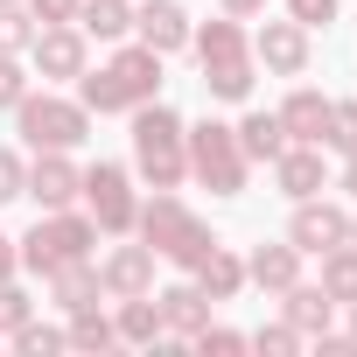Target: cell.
Returning <instances> with one entry per match:
<instances>
[{
    "label": "cell",
    "instance_id": "6da1fadb",
    "mask_svg": "<svg viewBox=\"0 0 357 357\" xmlns=\"http://www.w3.org/2000/svg\"><path fill=\"white\" fill-rule=\"evenodd\" d=\"M161 63H168V56H154L147 43H119V50H112V63H98V70H84V77H77L84 112H91V119H105V112H133V105L161 98Z\"/></svg>",
    "mask_w": 357,
    "mask_h": 357
},
{
    "label": "cell",
    "instance_id": "7a4b0ae2",
    "mask_svg": "<svg viewBox=\"0 0 357 357\" xmlns=\"http://www.w3.org/2000/svg\"><path fill=\"white\" fill-rule=\"evenodd\" d=\"M126 119H133V175H140L147 190H183L190 183V147H183L190 119L175 112V105H161V98L133 105Z\"/></svg>",
    "mask_w": 357,
    "mask_h": 357
},
{
    "label": "cell",
    "instance_id": "3957f363",
    "mask_svg": "<svg viewBox=\"0 0 357 357\" xmlns=\"http://www.w3.org/2000/svg\"><path fill=\"white\" fill-rule=\"evenodd\" d=\"M133 238H147L154 245V259H168V266H197L211 245H218V231L183 204V197H175V190H154L147 204H140V218H133Z\"/></svg>",
    "mask_w": 357,
    "mask_h": 357
},
{
    "label": "cell",
    "instance_id": "277c9868",
    "mask_svg": "<svg viewBox=\"0 0 357 357\" xmlns=\"http://www.w3.org/2000/svg\"><path fill=\"white\" fill-rule=\"evenodd\" d=\"M98 225H91V211H77V204H63V211H43L36 218V231L29 238H15V252H22V273H36V280H50L63 259H98Z\"/></svg>",
    "mask_w": 357,
    "mask_h": 357
},
{
    "label": "cell",
    "instance_id": "5b68a950",
    "mask_svg": "<svg viewBox=\"0 0 357 357\" xmlns=\"http://www.w3.org/2000/svg\"><path fill=\"white\" fill-rule=\"evenodd\" d=\"M183 147H190V175H197L211 197H245L252 161H245V147H238V133H231L225 119H197V126L183 133Z\"/></svg>",
    "mask_w": 357,
    "mask_h": 357
},
{
    "label": "cell",
    "instance_id": "8992f818",
    "mask_svg": "<svg viewBox=\"0 0 357 357\" xmlns=\"http://www.w3.org/2000/svg\"><path fill=\"white\" fill-rule=\"evenodd\" d=\"M15 133L43 154V147H84L91 140V112H84V98H63V91H36L29 84V98L15 105Z\"/></svg>",
    "mask_w": 357,
    "mask_h": 357
},
{
    "label": "cell",
    "instance_id": "52a82bcc",
    "mask_svg": "<svg viewBox=\"0 0 357 357\" xmlns=\"http://www.w3.org/2000/svg\"><path fill=\"white\" fill-rule=\"evenodd\" d=\"M77 204L91 211V225L105 238H133V218H140V190H133V168L126 161H91L84 168V190Z\"/></svg>",
    "mask_w": 357,
    "mask_h": 357
},
{
    "label": "cell",
    "instance_id": "ba28073f",
    "mask_svg": "<svg viewBox=\"0 0 357 357\" xmlns=\"http://www.w3.org/2000/svg\"><path fill=\"white\" fill-rule=\"evenodd\" d=\"M29 70L50 77V84H77V77L91 70V36H84L77 22L36 29V43H29Z\"/></svg>",
    "mask_w": 357,
    "mask_h": 357
},
{
    "label": "cell",
    "instance_id": "9c48e42d",
    "mask_svg": "<svg viewBox=\"0 0 357 357\" xmlns=\"http://www.w3.org/2000/svg\"><path fill=\"white\" fill-rule=\"evenodd\" d=\"M308 56H315V43H308V29L301 22H266L259 15V29H252V63L266 70V77H308Z\"/></svg>",
    "mask_w": 357,
    "mask_h": 357
},
{
    "label": "cell",
    "instance_id": "30bf717a",
    "mask_svg": "<svg viewBox=\"0 0 357 357\" xmlns=\"http://www.w3.org/2000/svg\"><path fill=\"white\" fill-rule=\"evenodd\" d=\"M350 238V211L343 204H329V197H301L294 204V218H287V245L308 259V252H329V245H343Z\"/></svg>",
    "mask_w": 357,
    "mask_h": 357
},
{
    "label": "cell",
    "instance_id": "8fae6325",
    "mask_svg": "<svg viewBox=\"0 0 357 357\" xmlns=\"http://www.w3.org/2000/svg\"><path fill=\"white\" fill-rule=\"evenodd\" d=\"M77 190H84V168L70 161V147H43L29 161L22 197H36V211H63V204H77Z\"/></svg>",
    "mask_w": 357,
    "mask_h": 357
},
{
    "label": "cell",
    "instance_id": "7c38bea8",
    "mask_svg": "<svg viewBox=\"0 0 357 357\" xmlns=\"http://www.w3.org/2000/svg\"><path fill=\"white\" fill-rule=\"evenodd\" d=\"M98 287H105V301H126V294H154V245L147 238H119L105 259H98Z\"/></svg>",
    "mask_w": 357,
    "mask_h": 357
},
{
    "label": "cell",
    "instance_id": "4fadbf2b",
    "mask_svg": "<svg viewBox=\"0 0 357 357\" xmlns=\"http://www.w3.org/2000/svg\"><path fill=\"white\" fill-rule=\"evenodd\" d=\"M133 43H147L154 56L190 50V8L183 0H133Z\"/></svg>",
    "mask_w": 357,
    "mask_h": 357
},
{
    "label": "cell",
    "instance_id": "5bb4252c",
    "mask_svg": "<svg viewBox=\"0 0 357 357\" xmlns=\"http://www.w3.org/2000/svg\"><path fill=\"white\" fill-rule=\"evenodd\" d=\"M273 190L287 197V204H301V197H322V147L315 140H287L273 161Z\"/></svg>",
    "mask_w": 357,
    "mask_h": 357
},
{
    "label": "cell",
    "instance_id": "9a60e30c",
    "mask_svg": "<svg viewBox=\"0 0 357 357\" xmlns=\"http://www.w3.org/2000/svg\"><path fill=\"white\" fill-rule=\"evenodd\" d=\"M154 301H161V329H168V336H183V343H190V336L211 322V308H218L197 280H175V287H161Z\"/></svg>",
    "mask_w": 357,
    "mask_h": 357
},
{
    "label": "cell",
    "instance_id": "2e32d148",
    "mask_svg": "<svg viewBox=\"0 0 357 357\" xmlns=\"http://www.w3.org/2000/svg\"><path fill=\"white\" fill-rule=\"evenodd\" d=\"M273 112H280L287 140H315V147H322V126H329V91H315V84H301V77H294V91H287Z\"/></svg>",
    "mask_w": 357,
    "mask_h": 357
},
{
    "label": "cell",
    "instance_id": "e0dca14e",
    "mask_svg": "<svg viewBox=\"0 0 357 357\" xmlns=\"http://www.w3.org/2000/svg\"><path fill=\"white\" fill-rule=\"evenodd\" d=\"M190 50H197V70H204V63H225V56H245V50H252V36H245V22L218 15V22H190Z\"/></svg>",
    "mask_w": 357,
    "mask_h": 357
},
{
    "label": "cell",
    "instance_id": "ac0fdd59",
    "mask_svg": "<svg viewBox=\"0 0 357 357\" xmlns=\"http://www.w3.org/2000/svg\"><path fill=\"white\" fill-rule=\"evenodd\" d=\"M301 280V252L280 238V245H259L252 259H245V287H259V294H287Z\"/></svg>",
    "mask_w": 357,
    "mask_h": 357
},
{
    "label": "cell",
    "instance_id": "d6986e66",
    "mask_svg": "<svg viewBox=\"0 0 357 357\" xmlns=\"http://www.w3.org/2000/svg\"><path fill=\"white\" fill-rule=\"evenodd\" d=\"M190 280H197L211 301H238V287H245V259H238V252L218 238V245H211V252L190 266Z\"/></svg>",
    "mask_w": 357,
    "mask_h": 357
},
{
    "label": "cell",
    "instance_id": "ffe728a7",
    "mask_svg": "<svg viewBox=\"0 0 357 357\" xmlns=\"http://www.w3.org/2000/svg\"><path fill=\"white\" fill-rule=\"evenodd\" d=\"M273 301L287 308V322L301 329V343H315V336L329 329V315H336V301H329L315 280H294V287H287V294H273Z\"/></svg>",
    "mask_w": 357,
    "mask_h": 357
},
{
    "label": "cell",
    "instance_id": "44dd1931",
    "mask_svg": "<svg viewBox=\"0 0 357 357\" xmlns=\"http://www.w3.org/2000/svg\"><path fill=\"white\" fill-rule=\"evenodd\" d=\"M112 329H119V343H133V350L168 343V329H161V301H154V294H126L119 315H112Z\"/></svg>",
    "mask_w": 357,
    "mask_h": 357
},
{
    "label": "cell",
    "instance_id": "7402d4cb",
    "mask_svg": "<svg viewBox=\"0 0 357 357\" xmlns=\"http://www.w3.org/2000/svg\"><path fill=\"white\" fill-rule=\"evenodd\" d=\"M252 84H259L252 50H245V56H225V63H204V91H211L218 105H245V98H252Z\"/></svg>",
    "mask_w": 357,
    "mask_h": 357
},
{
    "label": "cell",
    "instance_id": "603a6c76",
    "mask_svg": "<svg viewBox=\"0 0 357 357\" xmlns=\"http://www.w3.org/2000/svg\"><path fill=\"white\" fill-rule=\"evenodd\" d=\"M231 133H238V147H245V161H252V168H266V161L287 147V126H280V112H259V105H245V119H238Z\"/></svg>",
    "mask_w": 357,
    "mask_h": 357
},
{
    "label": "cell",
    "instance_id": "cb8c5ba5",
    "mask_svg": "<svg viewBox=\"0 0 357 357\" xmlns=\"http://www.w3.org/2000/svg\"><path fill=\"white\" fill-rule=\"evenodd\" d=\"M105 287H98V259H63L56 273H50V301L70 315V308H91Z\"/></svg>",
    "mask_w": 357,
    "mask_h": 357
},
{
    "label": "cell",
    "instance_id": "d4e9b609",
    "mask_svg": "<svg viewBox=\"0 0 357 357\" xmlns=\"http://www.w3.org/2000/svg\"><path fill=\"white\" fill-rule=\"evenodd\" d=\"M77 29L91 43H126L133 36V0H77Z\"/></svg>",
    "mask_w": 357,
    "mask_h": 357
},
{
    "label": "cell",
    "instance_id": "484cf974",
    "mask_svg": "<svg viewBox=\"0 0 357 357\" xmlns=\"http://www.w3.org/2000/svg\"><path fill=\"white\" fill-rule=\"evenodd\" d=\"M315 259H322V280H315V287H322L336 308H350V301H357V245L343 238V245H329V252H315Z\"/></svg>",
    "mask_w": 357,
    "mask_h": 357
},
{
    "label": "cell",
    "instance_id": "4316f807",
    "mask_svg": "<svg viewBox=\"0 0 357 357\" xmlns=\"http://www.w3.org/2000/svg\"><path fill=\"white\" fill-rule=\"evenodd\" d=\"M63 343H70V350H112V343H119V329H112V315L91 301V308H70V329H63Z\"/></svg>",
    "mask_w": 357,
    "mask_h": 357
},
{
    "label": "cell",
    "instance_id": "83f0119b",
    "mask_svg": "<svg viewBox=\"0 0 357 357\" xmlns=\"http://www.w3.org/2000/svg\"><path fill=\"white\" fill-rule=\"evenodd\" d=\"M8 343H15L22 357H56V350H70V343H63V329H50V322H36V315H29L22 329H8Z\"/></svg>",
    "mask_w": 357,
    "mask_h": 357
},
{
    "label": "cell",
    "instance_id": "f1b7e54d",
    "mask_svg": "<svg viewBox=\"0 0 357 357\" xmlns=\"http://www.w3.org/2000/svg\"><path fill=\"white\" fill-rule=\"evenodd\" d=\"M322 147H336V154H357V98H329V126H322Z\"/></svg>",
    "mask_w": 357,
    "mask_h": 357
},
{
    "label": "cell",
    "instance_id": "f546056e",
    "mask_svg": "<svg viewBox=\"0 0 357 357\" xmlns=\"http://www.w3.org/2000/svg\"><path fill=\"white\" fill-rule=\"evenodd\" d=\"M29 56H8V50H0V112H15L22 98H29Z\"/></svg>",
    "mask_w": 357,
    "mask_h": 357
},
{
    "label": "cell",
    "instance_id": "4dcf8cb0",
    "mask_svg": "<svg viewBox=\"0 0 357 357\" xmlns=\"http://www.w3.org/2000/svg\"><path fill=\"white\" fill-rule=\"evenodd\" d=\"M29 43H36V15H29V8H0V50H8V56H29Z\"/></svg>",
    "mask_w": 357,
    "mask_h": 357
},
{
    "label": "cell",
    "instance_id": "1f68e13d",
    "mask_svg": "<svg viewBox=\"0 0 357 357\" xmlns=\"http://www.w3.org/2000/svg\"><path fill=\"white\" fill-rule=\"evenodd\" d=\"M252 350H266V357H294V350H301V329H294L287 315H280V322H259V329H252Z\"/></svg>",
    "mask_w": 357,
    "mask_h": 357
},
{
    "label": "cell",
    "instance_id": "d6a6232c",
    "mask_svg": "<svg viewBox=\"0 0 357 357\" xmlns=\"http://www.w3.org/2000/svg\"><path fill=\"white\" fill-rule=\"evenodd\" d=\"M36 315V294L22 287V280H0V336H8V329H22Z\"/></svg>",
    "mask_w": 357,
    "mask_h": 357
},
{
    "label": "cell",
    "instance_id": "836d02e7",
    "mask_svg": "<svg viewBox=\"0 0 357 357\" xmlns=\"http://www.w3.org/2000/svg\"><path fill=\"white\" fill-rule=\"evenodd\" d=\"M190 343H197L204 357H231V350H252V336H245V329H218V322H204Z\"/></svg>",
    "mask_w": 357,
    "mask_h": 357
},
{
    "label": "cell",
    "instance_id": "e575fe53",
    "mask_svg": "<svg viewBox=\"0 0 357 357\" xmlns=\"http://www.w3.org/2000/svg\"><path fill=\"white\" fill-rule=\"evenodd\" d=\"M336 8H343V0H287V22H301V29L315 36V29L336 22Z\"/></svg>",
    "mask_w": 357,
    "mask_h": 357
},
{
    "label": "cell",
    "instance_id": "d590c367",
    "mask_svg": "<svg viewBox=\"0 0 357 357\" xmlns=\"http://www.w3.org/2000/svg\"><path fill=\"white\" fill-rule=\"evenodd\" d=\"M22 183H29V161H22L15 147H0V204H15V197H22Z\"/></svg>",
    "mask_w": 357,
    "mask_h": 357
},
{
    "label": "cell",
    "instance_id": "8d00e7d4",
    "mask_svg": "<svg viewBox=\"0 0 357 357\" xmlns=\"http://www.w3.org/2000/svg\"><path fill=\"white\" fill-rule=\"evenodd\" d=\"M36 15V29H56V22H77V0H22Z\"/></svg>",
    "mask_w": 357,
    "mask_h": 357
},
{
    "label": "cell",
    "instance_id": "74e56055",
    "mask_svg": "<svg viewBox=\"0 0 357 357\" xmlns=\"http://www.w3.org/2000/svg\"><path fill=\"white\" fill-rule=\"evenodd\" d=\"M218 15H231V22H259L266 0H218Z\"/></svg>",
    "mask_w": 357,
    "mask_h": 357
},
{
    "label": "cell",
    "instance_id": "f35d334b",
    "mask_svg": "<svg viewBox=\"0 0 357 357\" xmlns=\"http://www.w3.org/2000/svg\"><path fill=\"white\" fill-rule=\"evenodd\" d=\"M15 273H22V252H15V238H8V231H0V280H15Z\"/></svg>",
    "mask_w": 357,
    "mask_h": 357
},
{
    "label": "cell",
    "instance_id": "ab89813d",
    "mask_svg": "<svg viewBox=\"0 0 357 357\" xmlns=\"http://www.w3.org/2000/svg\"><path fill=\"white\" fill-rule=\"evenodd\" d=\"M343 190H350V204H357V154H343Z\"/></svg>",
    "mask_w": 357,
    "mask_h": 357
},
{
    "label": "cell",
    "instance_id": "60d3db41",
    "mask_svg": "<svg viewBox=\"0 0 357 357\" xmlns=\"http://www.w3.org/2000/svg\"><path fill=\"white\" fill-rule=\"evenodd\" d=\"M350 343H357V301H350Z\"/></svg>",
    "mask_w": 357,
    "mask_h": 357
},
{
    "label": "cell",
    "instance_id": "b9f144b4",
    "mask_svg": "<svg viewBox=\"0 0 357 357\" xmlns=\"http://www.w3.org/2000/svg\"><path fill=\"white\" fill-rule=\"evenodd\" d=\"M350 245H357V211H350Z\"/></svg>",
    "mask_w": 357,
    "mask_h": 357
},
{
    "label": "cell",
    "instance_id": "7bdbcfd3",
    "mask_svg": "<svg viewBox=\"0 0 357 357\" xmlns=\"http://www.w3.org/2000/svg\"><path fill=\"white\" fill-rule=\"evenodd\" d=\"M0 8H22V0H0Z\"/></svg>",
    "mask_w": 357,
    "mask_h": 357
}]
</instances>
